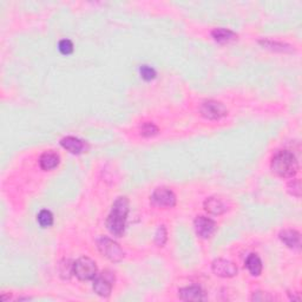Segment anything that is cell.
Returning <instances> with one entry per match:
<instances>
[{
	"instance_id": "5bb4252c",
	"label": "cell",
	"mask_w": 302,
	"mask_h": 302,
	"mask_svg": "<svg viewBox=\"0 0 302 302\" xmlns=\"http://www.w3.org/2000/svg\"><path fill=\"white\" fill-rule=\"evenodd\" d=\"M205 209L213 215H221L226 210V207L220 198L210 197L205 202Z\"/></svg>"
},
{
	"instance_id": "277c9868",
	"label": "cell",
	"mask_w": 302,
	"mask_h": 302,
	"mask_svg": "<svg viewBox=\"0 0 302 302\" xmlns=\"http://www.w3.org/2000/svg\"><path fill=\"white\" fill-rule=\"evenodd\" d=\"M97 245L99 251L105 258H108L110 261L118 262L124 258V253L118 244L115 241H112L109 237H100L97 241Z\"/></svg>"
},
{
	"instance_id": "8992f818",
	"label": "cell",
	"mask_w": 302,
	"mask_h": 302,
	"mask_svg": "<svg viewBox=\"0 0 302 302\" xmlns=\"http://www.w3.org/2000/svg\"><path fill=\"white\" fill-rule=\"evenodd\" d=\"M151 201L157 207L172 208L176 205V196L168 188H157L153 192Z\"/></svg>"
},
{
	"instance_id": "ffe728a7",
	"label": "cell",
	"mask_w": 302,
	"mask_h": 302,
	"mask_svg": "<svg viewBox=\"0 0 302 302\" xmlns=\"http://www.w3.org/2000/svg\"><path fill=\"white\" fill-rule=\"evenodd\" d=\"M139 73H141L142 78L146 82L153 81V79L156 78V71L148 65H142L141 69H139Z\"/></svg>"
},
{
	"instance_id": "e0dca14e",
	"label": "cell",
	"mask_w": 302,
	"mask_h": 302,
	"mask_svg": "<svg viewBox=\"0 0 302 302\" xmlns=\"http://www.w3.org/2000/svg\"><path fill=\"white\" fill-rule=\"evenodd\" d=\"M38 222L43 228H48L54 223V215L48 210H41L38 214Z\"/></svg>"
},
{
	"instance_id": "7a4b0ae2",
	"label": "cell",
	"mask_w": 302,
	"mask_h": 302,
	"mask_svg": "<svg viewBox=\"0 0 302 302\" xmlns=\"http://www.w3.org/2000/svg\"><path fill=\"white\" fill-rule=\"evenodd\" d=\"M271 170L278 176L286 179L295 176L299 170V163L295 155L287 150L279 151L271 160Z\"/></svg>"
},
{
	"instance_id": "9a60e30c",
	"label": "cell",
	"mask_w": 302,
	"mask_h": 302,
	"mask_svg": "<svg viewBox=\"0 0 302 302\" xmlns=\"http://www.w3.org/2000/svg\"><path fill=\"white\" fill-rule=\"evenodd\" d=\"M245 266H247L248 270L250 271V274L254 275V276H258V275L261 274L262 262L258 255L255 254L249 255L247 261H245Z\"/></svg>"
},
{
	"instance_id": "9c48e42d",
	"label": "cell",
	"mask_w": 302,
	"mask_h": 302,
	"mask_svg": "<svg viewBox=\"0 0 302 302\" xmlns=\"http://www.w3.org/2000/svg\"><path fill=\"white\" fill-rule=\"evenodd\" d=\"M213 271L221 278H233L237 274V267L228 260L218 259L213 262Z\"/></svg>"
},
{
	"instance_id": "30bf717a",
	"label": "cell",
	"mask_w": 302,
	"mask_h": 302,
	"mask_svg": "<svg viewBox=\"0 0 302 302\" xmlns=\"http://www.w3.org/2000/svg\"><path fill=\"white\" fill-rule=\"evenodd\" d=\"M60 144H62L64 149H66L67 151H70L71 154H74V155L84 153V151H86V149H88V144H86L85 142L81 141L79 138L72 137V136L63 138L62 141H60Z\"/></svg>"
},
{
	"instance_id": "2e32d148",
	"label": "cell",
	"mask_w": 302,
	"mask_h": 302,
	"mask_svg": "<svg viewBox=\"0 0 302 302\" xmlns=\"http://www.w3.org/2000/svg\"><path fill=\"white\" fill-rule=\"evenodd\" d=\"M211 36L218 43H228V41H232L236 39V35L230 30L225 29H215L213 32H211Z\"/></svg>"
},
{
	"instance_id": "44dd1931",
	"label": "cell",
	"mask_w": 302,
	"mask_h": 302,
	"mask_svg": "<svg viewBox=\"0 0 302 302\" xmlns=\"http://www.w3.org/2000/svg\"><path fill=\"white\" fill-rule=\"evenodd\" d=\"M158 132V129L156 125H154L153 123H144L141 127V134L144 136V137H151V136H155Z\"/></svg>"
},
{
	"instance_id": "ac0fdd59",
	"label": "cell",
	"mask_w": 302,
	"mask_h": 302,
	"mask_svg": "<svg viewBox=\"0 0 302 302\" xmlns=\"http://www.w3.org/2000/svg\"><path fill=\"white\" fill-rule=\"evenodd\" d=\"M60 275L64 279H70L71 275L73 274V263H71L69 260H64V261L60 263Z\"/></svg>"
},
{
	"instance_id": "ba28073f",
	"label": "cell",
	"mask_w": 302,
	"mask_h": 302,
	"mask_svg": "<svg viewBox=\"0 0 302 302\" xmlns=\"http://www.w3.org/2000/svg\"><path fill=\"white\" fill-rule=\"evenodd\" d=\"M196 234L202 239H208L210 237L216 230V223L211 220V218H208L205 216H198L196 217L194 222Z\"/></svg>"
},
{
	"instance_id": "d6986e66",
	"label": "cell",
	"mask_w": 302,
	"mask_h": 302,
	"mask_svg": "<svg viewBox=\"0 0 302 302\" xmlns=\"http://www.w3.org/2000/svg\"><path fill=\"white\" fill-rule=\"evenodd\" d=\"M58 48H59L60 54L64 55V56H69L73 52V44H72V41L69 40V39H63V40L59 41Z\"/></svg>"
},
{
	"instance_id": "3957f363",
	"label": "cell",
	"mask_w": 302,
	"mask_h": 302,
	"mask_svg": "<svg viewBox=\"0 0 302 302\" xmlns=\"http://www.w3.org/2000/svg\"><path fill=\"white\" fill-rule=\"evenodd\" d=\"M73 274L82 281H89L96 278L97 266L91 259L81 258L73 263Z\"/></svg>"
},
{
	"instance_id": "6da1fadb",
	"label": "cell",
	"mask_w": 302,
	"mask_h": 302,
	"mask_svg": "<svg viewBox=\"0 0 302 302\" xmlns=\"http://www.w3.org/2000/svg\"><path fill=\"white\" fill-rule=\"evenodd\" d=\"M129 213V201L127 197H118L113 203L110 215L108 216L107 226L112 235L122 236Z\"/></svg>"
},
{
	"instance_id": "5b68a950",
	"label": "cell",
	"mask_w": 302,
	"mask_h": 302,
	"mask_svg": "<svg viewBox=\"0 0 302 302\" xmlns=\"http://www.w3.org/2000/svg\"><path fill=\"white\" fill-rule=\"evenodd\" d=\"M113 281L115 278L111 273L105 271V273L97 274L93 279V290L94 293L102 297H108L111 294Z\"/></svg>"
},
{
	"instance_id": "603a6c76",
	"label": "cell",
	"mask_w": 302,
	"mask_h": 302,
	"mask_svg": "<svg viewBox=\"0 0 302 302\" xmlns=\"http://www.w3.org/2000/svg\"><path fill=\"white\" fill-rule=\"evenodd\" d=\"M288 190L293 196H296V197H300V191H301V186L299 180H293L292 182L288 184Z\"/></svg>"
},
{
	"instance_id": "4fadbf2b",
	"label": "cell",
	"mask_w": 302,
	"mask_h": 302,
	"mask_svg": "<svg viewBox=\"0 0 302 302\" xmlns=\"http://www.w3.org/2000/svg\"><path fill=\"white\" fill-rule=\"evenodd\" d=\"M39 164H40V168L43 170H46V171L47 170L55 169L57 165L59 164V156L55 153H50V151H47V153H44L41 155Z\"/></svg>"
},
{
	"instance_id": "7402d4cb",
	"label": "cell",
	"mask_w": 302,
	"mask_h": 302,
	"mask_svg": "<svg viewBox=\"0 0 302 302\" xmlns=\"http://www.w3.org/2000/svg\"><path fill=\"white\" fill-rule=\"evenodd\" d=\"M155 241L158 245H163L167 241V230H165L164 225H161L160 228L157 229L156 236H155Z\"/></svg>"
},
{
	"instance_id": "8fae6325",
	"label": "cell",
	"mask_w": 302,
	"mask_h": 302,
	"mask_svg": "<svg viewBox=\"0 0 302 302\" xmlns=\"http://www.w3.org/2000/svg\"><path fill=\"white\" fill-rule=\"evenodd\" d=\"M280 240L287 247L292 249H300L301 247V236L296 230L286 229L280 233Z\"/></svg>"
},
{
	"instance_id": "7c38bea8",
	"label": "cell",
	"mask_w": 302,
	"mask_h": 302,
	"mask_svg": "<svg viewBox=\"0 0 302 302\" xmlns=\"http://www.w3.org/2000/svg\"><path fill=\"white\" fill-rule=\"evenodd\" d=\"M179 296L183 301H201L205 297V293H203V290L199 287L190 286L180 289Z\"/></svg>"
},
{
	"instance_id": "52a82bcc",
	"label": "cell",
	"mask_w": 302,
	"mask_h": 302,
	"mask_svg": "<svg viewBox=\"0 0 302 302\" xmlns=\"http://www.w3.org/2000/svg\"><path fill=\"white\" fill-rule=\"evenodd\" d=\"M226 112L228 111H226L224 105L216 100H208L201 107V113L208 119H220L226 115Z\"/></svg>"
}]
</instances>
